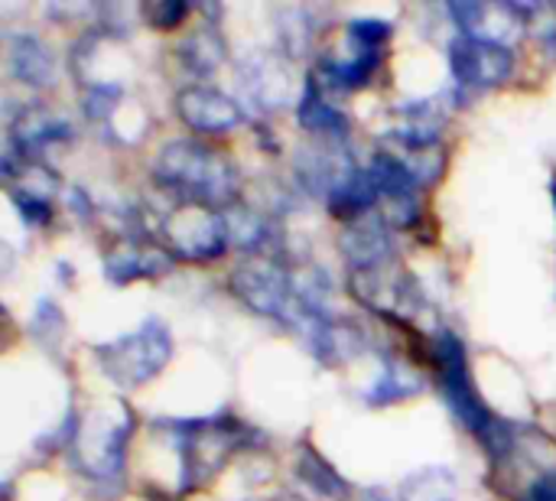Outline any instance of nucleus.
I'll use <instances>...</instances> for the list:
<instances>
[{"instance_id":"423d86ee","label":"nucleus","mask_w":556,"mask_h":501,"mask_svg":"<svg viewBox=\"0 0 556 501\" xmlns=\"http://www.w3.org/2000/svg\"><path fill=\"white\" fill-rule=\"evenodd\" d=\"M173 355V336L160 320H143L134 333L117 336L111 342L94 346V359L101 372L117 385V388H140L153 381Z\"/></svg>"},{"instance_id":"39448f33","label":"nucleus","mask_w":556,"mask_h":501,"mask_svg":"<svg viewBox=\"0 0 556 501\" xmlns=\"http://www.w3.org/2000/svg\"><path fill=\"white\" fill-rule=\"evenodd\" d=\"M160 427L176 434L179 443V492H195L199 486H205L241 447V434H248V427L228 414L199 421H163Z\"/></svg>"},{"instance_id":"412c9836","label":"nucleus","mask_w":556,"mask_h":501,"mask_svg":"<svg viewBox=\"0 0 556 501\" xmlns=\"http://www.w3.org/2000/svg\"><path fill=\"white\" fill-rule=\"evenodd\" d=\"M401 501H456V476L446 466H430L404 479Z\"/></svg>"},{"instance_id":"9d476101","label":"nucleus","mask_w":556,"mask_h":501,"mask_svg":"<svg viewBox=\"0 0 556 501\" xmlns=\"http://www.w3.org/2000/svg\"><path fill=\"white\" fill-rule=\"evenodd\" d=\"M169 267H173V258L166 248H153L137 238H117L104 251V277L111 284L153 280V277H163Z\"/></svg>"},{"instance_id":"ddd939ff","label":"nucleus","mask_w":556,"mask_h":501,"mask_svg":"<svg viewBox=\"0 0 556 501\" xmlns=\"http://www.w3.org/2000/svg\"><path fill=\"white\" fill-rule=\"evenodd\" d=\"M68 134H72V127H68L65 117L52 114L49 108L33 104V108H23L10 121V140H7V147L13 153H20L23 160H33L36 150H46L49 143H59Z\"/></svg>"},{"instance_id":"b1692460","label":"nucleus","mask_w":556,"mask_h":501,"mask_svg":"<svg viewBox=\"0 0 556 501\" xmlns=\"http://www.w3.org/2000/svg\"><path fill=\"white\" fill-rule=\"evenodd\" d=\"M394 26L384 23V20H352L349 23V39L355 42H365L371 49H384V42L391 39Z\"/></svg>"},{"instance_id":"a878e982","label":"nucleus","mask_w":556,"mask_h":501,"mask_svg":"<svg viewBox=\"0 0 556 501\" xmlns=\"http://www.w3.org/2000/svg\"><path fill=\"white\" fill-rule=\"evenodd\" d=\"M62 313H59V306L55 303H49V300H42L39 306H36V316H33V336H39L42 342H49V339H59L62 336Z\"/></svg>"},{"instance_id":"f03ea898","label":"nucleus","mask_w":556,"mask_h":501,"mask_svg":"<svg viewBox=\"0 0 556 501\" xmlns=\"http://www.w3.org/2000/svg\"><path fill=\"white\" fill-rule=\"evenodd\" d=\"M153 179L179 202L205 209H228L238 192V170L228 163V156L192 137L163 143L153 160Z\"/></svg>"},{"instance_id":"f8f14e48","label":"nucleus","mask_w":556,"mask_h":501,"mask_svg":"<svg viewBox=\"0 0 556 501\" xmlns=\"http://www.w3.org/2000/svg\"><path fill=\"white\" fill-rule=\"evenodd\" d=\"M342 254L349 258L352 271H371V267H388L394 258V235L378 215H362L352 218L342 231Z\"/></svg>"},{"instance_id":"aec40b11","label":"nucleus","mask_w":556,"mask_h":501,"mask_svg":"<svg viewBox=\"0 0 556 501\" xmlns=\"http://www.w3.org/2000/svg\"><path fill=\"white\" fill-rule=\"evenodd\" d=\"M225 39L218 36V29L212 26V23H205V26H199L195 33H189L186 39H182V46H179V59L192 68V72H199V75H208V72H215L222 62H225Z\"/></svg>"},{"instance_id":"0eeeda50","label":"nucleus","mask_w":556,"mask_h":501,"mask_svg":"<svg viewBox=\"0 0 556 501\" xmlns=\"http://www.w3.org/2000/svg\"><path fill=\"white\" fill-rule=\"evenodd\" d=\"M160 241L173 261H192V264L218 261L231 248L225 212L205 209V205H189V202H179L173 212L163 215Z\"/></svg>"},{"instance_id":"bb28decb","label":"nucleus","mask_w":556,"mask_h":501,"mask_svg":"<svg viewBox=\"0 0 556 501\" xmlns=\"http://www.w3.org/2000/svg\"><path fill=\"white\" fill-rule=\"evenodd\" d=\"M521 501H556V469H544L525 492Z\"/></svg>"},{"instance_id":"a211bd4d","label":"nucleus","mask_w":556,"mask_h":501,"mask_svg":"<svg viewBox=\"0 0 556 501\" xmlns=\"http://www.w3.org/2000/svg\"><path fill=\"white\" fill-rule=\"evenodd\" d=\"M296 114H300V124L306 130H313V134H329V137H345L349 134V114L323 98V85H319L316 75H309Z\"/></svg>"},{"instance_id":"4468645a","label":"nucleus","mask_w":556,"mask_h":501,"mask_svg":"<svg viewBox=\"0 0 556 501\" xmlns=\"http://www.w3.org/2000/svg\"><path fill=\"white\" fill-rule=\"evenodd\" d=\"M306 339H309L313 355L323 365H342V362H349V359L365 352V333L352 320H336L329 313L313 323Z\"/></svg>"},{"instance_id":"6e6552de","label":"nucleus","mask_w":556,"mask_h":501,"mask_svg":"<svg viewBox=\"0 0 556 501\" xmlns=\"http://www.w3.org/2000/svg\"><path fill=\"white\" fill-rule=\"evenodd\" d=\"M450 68L459 91L498 88L515 72V52L502 42H485L472 36H456L450 42Z\"/></svg>"},{"instance_id":"2eb2a0df","label":"nucleus","mask_w":556,"mask_h":501,"mask_svg":"<svg viewBox=\"0 0 556 501\" xmlns=\"http://www.w3.org/2000/svg\"><path fill=\"white\" fill-rule=\"evenodd\" d=\"M7 65H10V75L20 82V85H29V88H46L52 85L55 78V62H52V52L49 46L33 36V33H16L10 36L7 42Z\"/></svg>"},{"instance_id":"5701e85b","label":"nucleus","mask_w":556,"mask_h":501,"mask_svg":"<svg viewBox=\"0 0 556 501\" xmlns=\"http://www.w3.org/2000/svg\"><path fill=\"white\" fill-rule=\"evenodd\" d=\"M225 222H228V235H231V245L244 248V251H261L267 241H270V228H267V218L244 209V205H228L225 209Z\"/></svg>"},{"instance_id":"7ed1b4c3","label":"nucleus","mask_w":556,"mask_h":501,"mask_svg":"<svg viewBox=\"0 0 556 501\" xmlns=\"http://www.w3.org/2000/svg\"><path fill=\"white\" fill-rule=\"evenodd\" d=\"M134 434V411L124 401H108L78 417L72 440V466L98 486L121 483L127 463V443Z\"/></svg>"},{"instance_id":"f257e3e1","label":"nucleus","mask_w":556,"mask_h":501,"mask_svg":"<svg viewBox=\"0 0 556 501\" xmlns=\"http://www.w3.org/2000/svg\"><path fill=\"white\" fill-rule=\"evenodd\" d=\"M430 362L440 372V394L450 404L453 417L485 447L492 463L502 466L508 456H515V450L521 443L518 440V427L505 424L502 417H495L492 408L476 391V381H472V372H469L466 342L456 333L440 329L433 346H430Z\"/></svg>"},{"instance_id":"9b49d317","label":"nucleus","mask_w":556,"mask_h":501,"mask_svg":"<svg viewBox=\"0 0 556 501\" xmlns=\"http://www.w3.org/2000/svg\"><path fill=\"white\" fill-rule=\"evenodd\" d=\"M450 13L463 26V36L508 46L525 33V13L515 3H453Z\"/></svg>"},{"instance_id":"1a4fd4ad","label":"nucleus","mask_w":556,"mask_h":501,"mask_svg":"<svg viewBox=\"0 0 556 501\" xmlns=\"http://www.w3.org/2000/svg\"><path fill=\"white\" fill-rule=\"evenodd\" d=\"M176 114H179V121L189 130H195L202 137L231 134L244 121L241 104L231 95H225V91H218L212 85H189V88H182L176 95Z\"/></svg>"},{"instance_id":"393cba45","label":"nucleus","mask_w":556,"mask_h":501,"mask_svg":"<svg viewBox=\"0 0 556 501\" xmlns=\"http://www.w3.org/2000/svg\"><path fill=\"white\" fill-rule=\"evenodd\" d=\"M143 16L153 29H176L189 16V3L169 0V3H150L143 7Z\"/></svg>"},{"instance_id":"f3484780","label":"nucleus","mask_w":556,"mask_h":501,"mask_svg":"<svg viewBox=\"0 0 556 501\" xmlns=\"http://www.w3.org/2000/svg\"><path fill=\"white\" fill-rule=\"evenodd\" d=\"M420 388H424V381L417 372H410L407 365H401L391 355H381V375L365 391V401L371 408H388V404H401V401L420 394Z\"/></svg>"},{"instance_id":"20e7f679","label":"nucleus","mask_w":556,"mask_h":501,"mask_svg":"<svg viewBox=\"0 0 556 501\" xmlns=\"http://www.w3.org/2000/svg\"><path fill=\"white\" fill-rule=\"evenodd\" d=\"M231 293L257 316L274 320L287 329H300L303 336L313 329L316 320H323L326 313H313L296 287H293V271L274 264V261H248L241 267H235L231 274Z\"/></svg>"},{"instance_id":"dca6fc26","label":"nucleus","mask_w":556,"mask_h":501,"mask_svg":"<svg viewBox=\"0 0 556 501\" xmlns=\"http://www.w3.org/2000/svg\"><path fill=\"white\" fill-rule=\"evenodd\" d=\"M378 199H381V189H378L371 170H368V166H365V170L355 166V170L332 189L329 209H332V215H342V218L352 222V218L371 215V209H375Z\"/></svg>"},{"instance_id":"4be33fe9","label":"nucleus","mask_w":556,"mask_h":501,"mask_svg":"<svg viewBox=\"0 0 556 501\" xmlns=\"http://www.w3.org/2000/svg\"><path fill=\"white\" fill-rule=\"evenodd\" d=\"M300 476L306 479V486L316 492V496H326V499H349V483L313 450V447H303L300 450V463H296Z\"/></svg>"},{"instance_id":"cd10ccee","label":"nucleus","mask_w":556,"mask_h":501,"mask_svg":"<svg viewBox=\"0 0 556 501\" xmlns=\"http://www.w3.org/2000/svg\"><path fill=\"white\" fill-rule=\"evenodd\" d=\"M365 501H391L388 496H381V492H371V496H365Z\"/></svg>"},{"instance_id":"6ab92c4d","label":"nucleus","mask_w":556,"mask_h":501,"mask_svg":"<svg viewBox=\"0 0 556 501\" xmlns=\"http://www.w3.org/2000/svg\"><path fill=\"white\" fill-rule=\"evenodd\" d=\"M244 85L251 88V95L257 101H264L270 108H277L290 95V75H287V68L274 55L251 59V65L244 68Z\"/></svg>"}]
</instances>
